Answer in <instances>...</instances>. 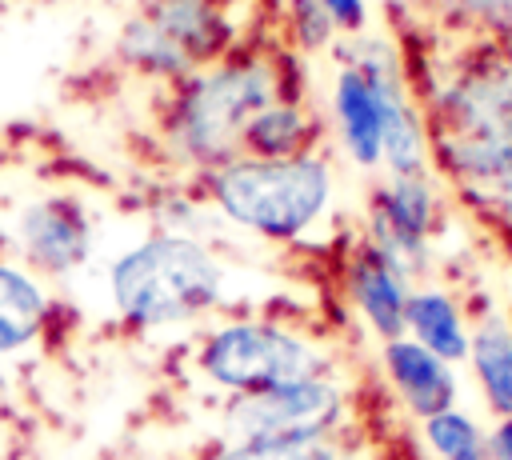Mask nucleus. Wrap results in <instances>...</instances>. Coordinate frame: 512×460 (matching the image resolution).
Listing matches in <instances>:
<instances>
[{
	"instance_id": "nucleus-1",
	"label": "nucleus",
	"mask_w": 512,
	"mask_h": 460,
	"mask_svg": "<svg viewBox=\"0 0 512 460\" xmlns=\"http://www.w3.org/2000/svg\"><path fill=\"white\" fill-rule=\"evenodd\" d=\"M276 100H292L284 96V52L236 44L224 60L176 80L160 108V144L204 176L240 156L244 124Z\"/></svg>"
},
{
	"instance_id": "nucleus-2",
	"label": "nucleus",
	"mask_w": 512,
	"mask_h": 460,
	"mask_svg": "<svg viewBox=\"0 0 512 460\" xmlns=\"http://www.w3.org/2000/svg\"><path fill=\"white\" fill-rule=\"evenodd\" d=\"M228 288L220 256L184 232H152L108 268V292L124 324L172 328L208 316Z\"/></svg>"
},
{
	"instance_id": "nucleus-3",
	"label": "nucleus",
	"mask_w": 512,
	"mask_h": 460,
	"mask_svg": "<svg viewBox=\"0 0 512 460\" xmlns=\"http://www.w3.org/2000/svg\"><path fill=\"white\" fill-rule=\"evenodd\" d=\"M428 148L468 192L512 172V52L480 56L432 96Z\"/></svg>"
},
{
	"instance_id": "nucleus-4",
	"label": "nucleus",
	"mask_w": 512,
	"mask_h": 460,
	"mask_svg": "<svg viewBox=\"0 0 512 460\" xmlns=\"http://www.w3.org/2000/svg\"><path fill=\"white\" fill-rule=\"evenodd\" d=\"M200 180L220 220L276 244L300 240L332 204V164L320 152L284 160L236 156Z\"/></svg>"
},
{
	"instance_id": "nucleus-5",
	"label": "nucleus",
	"mask_w": 512,
	"mask_h": 460,
	"mask_svg": "<svg viewBox=\"0 0 512 460\" xmlns=\"http://www.w3.org/2000/svg\"><path fill=\"white\" fill-rule=\"evenodd\" d=\"M236 48V20L224 0H144L116 36V56L156 80H184Z\"/></svg>"
},
{
	"instance_id": "nucleus-6",
	"label": "nucleus",
	"mask_w": 512,
	"mask_h": 460,
	"mask_svg": "<svg viewBox=\"0 0 512 460\" xmlns=\"http://www.w3.org/2000/svg\"><path fill=\"white\" fill-rule=\"evenodd\" d=\"M196 368L208 384L224 388L228 396H252L276 384L328 372V356L296 328L252 316L216 324L196 348Z\"/></svg>"
},
{
	"instance_id": "nucleus-7",
	"label": "nucleus",
	"mask_w": 512,
	"mask_h": 460,
	"mask_svg": "<svg viewBox=\"0 0 512 460\" xmlns=\"http://www.w3.org/2000/svg\"><path fill=\"white\" fill-rule=\"evenodd\" d=\"M348 392L332 372L276 384L252 396H232L224 408L228 440H320L340 436Z\"/></svg>"
},
{
	"instance_id": "nucleus-8",
	"label": "nucleus",
	"mask_w": 512,
	"mask_h": 460,
	"mask_svg": "<svg viewBox=\"0 0 512 460\" xmlns=\"http://www.w3.org/2000/svg\"><path fill=\"white\" fill-rule=\"evenodd\" d=\"M12 232H16L24 268L36 276H56V280L84 268L92 256V240H96V224L88 208L68 192H48V196L28 200Z\"/></svg>"
},
{
	"instance_id": "nucleus-9",
	"label": "nucleus",
	"mask_w": 512,
	"mask_h": 460,
	"mask_svg": "<svg viewBox=\"0 0 512 460\" xmlns=\"http://www.w3.org/2000/svg\"><path fill=\"white\" fill-rule=\"evenodd\" d=\"M436 224V188L428 176H388L368 200V244H376L408 280L428 264Z\"/></svg>"
},
{
	"instance_id": "nucleus-10",
	"label": "nucleus",
	"mask_w": 512,
	"mask_h": 460,
	"mask_svg": "<svg viewBox=\"0 0 512 460\" xmlns=\"http://www.w3.org/2000/svg\"><path fill=\"white\" fill-rule=\"evenodd\" d=\"M344 284H348V296L352 304L360 308V316L368 320V328L380 336V340H396L404 336V312H408V276L368 240H360L348 256V268H344Z\"/></svg>"
},
{
	"instance_id": "nucleus-11",
	"label": "nucleus",
	"mask_w": 512,
	"mask_h": 460,
	"mask_svg": "<svg viewBox=\"0 0 512 460\" xmlns=\"http://www.w3.org/2000/svg\"><path fill=\"white\" fill-rule=\"evenodd\" d=\"M380 360H384V372H388L396 396L408 404L412 416L428 420L436 412L456 408V376H452V364L440 360L436 352H428L424 344H416L412 336L384 340Z\"/></svg>"
},
{
	"instance_id": "nucleus-12",
	"label": "nucleus",
	"mask_w": 512,
	"mask_h": 460,
	"mask_svg": "<svg viewBox=\"0 0 512 460\" xmlns=\"http://www.w3.org/2000/svg\"><path fill=\"white\" fill-rule=\"evenodd\" d=\"M332 112H336V128L340 140L348 148V156L360 168H376L380 164V136H384V120H380V96L372 88V80L344 60L332 84Z\"/></svg>"
},
{
	"instance_id": "nucleus-13",
	"label": "nucleus",
	"mask_w": 512,
	"mask_h": 460,
	"mask_svg": "<svg viewBox=\"0 0 512 460\" xmlns=\"http://www.w3.org/2000/svg\"><path fill=\"white\" fill-rule=\"evenodd\" d=\"M48 316H52V300L40 276L28 272L24 264L0 260V356H12L32 340H40Z\"/></svg>"
},
{
	"instance_id": "nucleus-14",
	"label": "nucleus",
	"mask_w": 512,
	"mask_h": 460,
	"mask_svg": "<svg viewBox=\"0 0 512 460\" xmlns=\"http://www.w3.org/2000/svg\"><path fill=\"white\" fill-rule=\"evenodd\" d=\"M316 140H320V120L300 100H276L244 124L240 156H260V160L304 156L316 152Z\"/></svg>"
},
{
	"instance_id": "nucleus-15",
	"label": "nucleus",
	"mask_w": 512,
	"mask_h": 460,
	"mask_svg": "<svg viewBox=\"0 0 512 460\" xmlns=\"http://www.w3.org/2000/svg\"><path fill=\"white\" fill-rule=\"evenodd\" d=\"M404 336H412L416 344H424L428 352H436L448 364L464 360L468 356V340H472L456 300L448 292H440V288H416L408 296Z\"/></svg>"
},
{
	"instance_id": "nucleus-16",
	"label": "nucleus",
	"mask_w": 512,
	"mask_h": 460,
	"mask_svg": "<svg viewBox=\"0 0 512 460\" xmlns=\"http://www.w3.org/2000/svg\"><path fill=\"white\" fill-rule=\"evenodd\" d=\"M468 360L496 416H512V328L500 316H484L468 340Z\"/></svg>"
},
{
	"instance_id": "nucleus-17",
	"label": "nucleus",
	"mask_w": 512,
	"mask_h": 460,
	"mask_svg": "<svg viewBox=\"0 0 512 460\" xmlns=\"http://www.w3.org/2000/svg\"><path fill=\"white\" fill-rule=\"evenodd\" d=\"M200 460H348L340 436L320 440H216Z\"/></svg>"
},
{
	"instance_id": "nucleus-18",
	"label": "nucleus",
	"mask_w": 512,
	"mask_h": 460,
	"mask_svg": "<svg viewBox=\"0 0 512 460\" xmlns=\"http://www.w3.org/2000/svg\"><path fill=\"white\" fill-rule=\"evenodd\" d=\"M424 444L436 452V460H488V436L460 408L428 416L424 420Z\"/></svg>"
},
{
	"instance_id": "nucleus-19",
	"label": "nucleus",
	"mask_w": 512,
	"mask_h": 460,
	"mask_svg": "<svg viewBox=\"0 0 512 460\" xmlns=\"http://www.w3.org/2000/svg\"><path fill=\"white\" fill-rule=\"evenodd\" d=\"M280 16H284V28L300 52H320L336 40V24L320 0H284Z\"/></svg>"
},
{
	"instance_id": "nucleus-20",
	"label": "nucleus",
	"mask_w": 512,
	"mask_h": 460,
	"mask_svg": "<svg viewBox=\"0 0 512 460\" xmlns=\"http://www.w3.org/2000/svg\"><path fill=\"white\" fill-rule=\"evenodd\" d=\"M472 200L500 224V228H512V172L496 184H484V188H472Z\"/></svg>"
},
{
	"instance_id": "nucleus-21",
	"label": "nucleus",
	"mask_w": 512,
	"mask_h": 460,
	"mask_svg": "<svg viewBox=\"0 0 512 460\" xmlns=\"http://www.w3.org/2000/svg\"><path fill=\"white\" fill-rule=\"evenodd\" d=\"M320 4H324V12L332 16L336 32H360V28H364V16H368L364 0H320Z\"/></svg>"
},
{
	"instance_id": "nucleus-22",
	"label": "nucleus",
	"mask_w": 512,
	"mask_h": 460,
	"mask_svg": "<svg viewBox=\"0 0 512 460\" xmlns=\"http://www.w3.org/2000/svg\"><path fill=\"white\" fill-rule=\"evenodd\" d=\"M488 460H512V416H500L488 432Z\"/></svg>"
},
{
	"instance_id": "nucleus-23",
	"label": "nucleus",
	"mask_w": 512,
	"mask_h": 460,
	"mask_svg": "<svg viewBox=\"0 0 512 460\" xmlns=\"http://www.w3.org/2000/svg\"><path fill=\"white\" fill-rule=\"evenodd\" d=\"M488 24H496V28H508L512 32V0H468Z\"/></svg>"
},
{
	"instance_id": "nucleus-24",
	"label": "nucleus",
	"mask_w": 512,
	"mask_h": 460,
	"mask_svg": "<svg viewBox=\"0 0 512 460\" xmlns=\"http://www.w3.org/2000/svg\"><path fill=\"white\" fill-rule=\"evenodd\" d=\"M260 4H264L268 12H280V8H284V0H260Z\"/></svg>"
}]
</instances>
